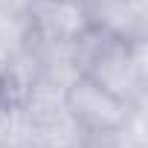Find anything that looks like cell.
<instances>
[{"mask_svg":"<svg viewBox=\"0 0 148 148\" xmlns=\"http://www.w3.org/2000/svg\"><path fill=\"white\" fill-rule=\"evenodd\" d=\"M76 58L87 79L102 84L108 93L119 96L128 105H145V87H148V58L145 47L148 41L125 44L96 26H87L76 41Z\"/></svg>","mask_w":148,"mask_h":148,"instance_id":"cell-1","label":"cell"},{"mask_svg":"<svg viewBox=\"0 0 148 148\" xmlns=\"http://www.w3.org/2000/svg\"><path fill=\"white\" fill-rule=\"evenodd\" d=\"M67 108H70L73 119H76L87 134L116 131L134 113V105L122 102L113 93H108L102 84H96L87 76L76 79V82L67 87Z\"/></svg>","mask_w":148,"mask_h":148,"instance_id":"cell-2","label":"cell"},{"mask_svg":"<svg viewBox=\"0 0 148 148\" xmlns=\"http://www.w3.org/2000/svg\"><path fill=\"white\" fill-rule=\"evenodd\" d=\"M26 18L35 44L76 41L90 26L82 0H29Z\"/></svg>","mask_w":148,"mask_h":148,"instance_id":"cell-3","label":"cell"},{"mask_svg":"<svg viewBox=\"0 0 148 148\" xmlns=\"http://www.w3.org/2000/svg\"><path fill=\"white\" fill-rule=\"evenodd\" d=\"M90 26L134 44L148 41V0H82Z\"/></svg>","mask_w":148,"mask_h":148,"instance_id":"cell-4","label":"cell"},{"mask_svg":"<svg viewBox=\"0 0 148 148\" xmlns=\"http://www.w3.org/2000/svg\"><path fill=\"white\" fill-rule=\"evenodd\" d=\"M23 110H26V119H29L32 128L52 125V122H61V119L73 116L70 108H67V90L58 87V84H52V82H47V79H41V76L26 90Z\"/></svg>","mask_w":148,"mask_h":148,"instance_id":"cell-5","label":"cell"},{"mask_svg":"<svg viewBox=\"0 0 148 148\" xmlns=\"http://www.w3.org/2000/svg\"><path fill=\"white\" fill-rule=\"evenodd\" d=\"M35 44V41H32ZM35 55H38V73L41 79L58 84V87H70L76 79H82L84 73L79 67L76 58V47L73 41H55V44H35Z\"/></svg>","mask_w":148,"mask_h":148,"instance_id":"cell-6","label":"cell"},{"mask_svg":"<svg viewBox=\"0 0 148 148\" xmlns=\"http://www.w3.org/2000/svg\"><path fill=\"white\" fill-rule=\"evenodd\" d=\"M29 148H87V131L73 116H67L61 122L32 128Z\"/></svg>","mask_w":148,"mask_h":148,"instance_id":"cell-7","label":"cell"},{"mask_svg":"<svg viewBox=\"0 0 148 148\" xmlns=\"http://www.w3.org/2000/svg\"><path fill=\"white\" fill-rule=\"evenodd\" d=\"M32 125L26 119L23 102L0 99V148H29Z\"/></svg>","mask_w":148,"mask_h":148,"instance_id":"cell-8","label":"cell"},{"mask_svg":"<svg viewBox=\"0 0 148 148\" xmlns=\"http://www.w3.org/2000/svg\"><path fill=\"white\" fill-rule=\"evenodd\" d=\"M29 0H0V18H9V15H26Z\"/></svg>","mask_w":148,"mask_h":148,"instance_id":"cell-9","label":"cell"},{"mask_svg":"<svg viewBox=\"0 0 148 148\" xmlns=\"http://www.w3.org/2000/svg\"><path fill=\"white\" fill-rule=\"evenodd\" d=\"M0 99H3V90H0Z\"/></svg>","mask_w":148,"mask_h":148,"instance_id":"cell-10","label":"cell"}]
</instances>
